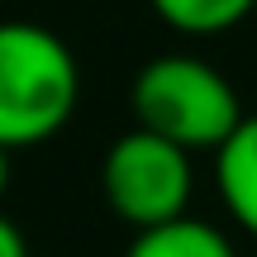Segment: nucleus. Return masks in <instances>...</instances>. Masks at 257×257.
Returning a JSON list of instances; mask_svg holds the SVG:
<instances>
[{
	"instance_id": "obj_7",
	"label": "nucleus",
	"mask_w": 257,
	"mask_h": 257,
	"mask_svg": "<svg viewBox=\"0 0 257 257\" xmlns=\"http://www.w3.org/2000/svg\"><path fill=\"white\" fill-rule=\"evenodd\" d=\"M0 257H29V243H24V233L15 229V224L0 214Z\"/></svg>"
},
{
	"instance_id": "obj_5",
	"label": "nucleus",
	"mask_w": 257,
	"mask_h": 257,
	"mask_svg": "<svg viewBox=\"0 0 257 257\" xmlns=\"http://www.w3.org/2000/svg\"><path fill=\"white\" fill-rule=\"evenodd\" d=\"M124 257H238V248L229 243V233H219L214 224L205 219H181L172 224H157V229H143L134 233Z\"/></svg>"
},
{
	"instance_id": "obj_4",
	"label": "nucleus",
	"mask_w": 257,
	"mask_h": 257,
	"mask_svg": "<svg viewBox=\"0 0 257 257\" xmlns=\"http://www.w3.org/2000/svg\"><path fill=\"white\" fill-rule=\"evenodd\" d=\"M214 186L229 219L257 238V114H243L229 143L214 153Z\"/></svg>"
},
{
	"instance_id": "obj_1",
	"label": "nucleus",
	"mask_w": 257,
	"mask_h": 257,
	"mask_svg": "<svg viewBox=\"0 0 257 257\" xmlns=\"http://www.w3.org/2000/svg\"><path fill=\"white\" fill-rule=\"evenodd\" d=\"M81 100V67L72 48L43 24H0V143L34 148L62 134Z\"/></svg>"
},
{
	"instance_id": "obj_6",
	"label": "nucleus",
	"mask_w": 257,
	"mask_h": 257,
	"mask_svg": "<svg viewBox=\"0 0 257 257\" xmlns=\"http://www.w3.org/2000/svg\"><path fill=\"white\" fill-rule=\"evenodd\" d=\"M153 15L162 24H172L176 34H224V29L243 24V19L257 10V0H148Z\"/></svg>"
},
{
	"instance_id": "obj_2",
	"label": "nucleus",
	"mask_w": 257,
	"mask_h": 257,
	"mask_svg": "<svg viewBox=\"0 0 257 257\" xmlns=\"http://www.w3.org/2000/svg\"><path fill=\"white\" fill-rule=\"evenodd\" d=\"M128 105L138 128L172 138L186 153H219L229 134L243 124L238 91L210 62L186 53H162L138 67Z\"/></svg>"
},
{
	"instance_id": "obj_3",
	"label": "nucleus",
	"mask_w": 257,
	"mask_h": 257,
	"mask_svg": "<svg viewBox=\"0 0 257 257\" xmlns=\"http://www.w3.org/2000/svg\"><path fill=\"white\" fill-rule=\"evenodd\" d=\"M191 153L172 138L153 134V128H128L105 148L100 162V195L110 205V214L128 224L134 233L172 224L191 205Z\"/></svg>"
},
{
	"instance_id": "obj_8",
	"label": "nucleus",
	"mask_w": 257,
	"mask_h": 257,
	"mask_svg": "<svg viewBox=\"0 0 257 257\" xmlns=\"http://www.w3.org/2000/svg\"><path fill=\"white\" fill-rule=\"evenodd\" d=\"M10 153H15V148L0 143V200H5V191H10Z\"/></svg>"
}]
</instances>
